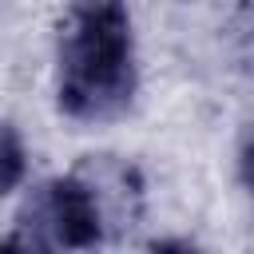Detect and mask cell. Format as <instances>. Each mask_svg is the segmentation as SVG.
<instances>
[{
  "mask_svg": "<svg viewBox=\"0 0 254 254\" xmlns=\"http://www.w3.org/2000/svg\"><path fill=\"white\" fill-rule=\"evenodd\" d=\"M139 87L127 0H71L56 32V103L75 123L119 119Z\"/></svg>",
  "mask_w": 254,
  "mask_h": 254,
  "instance_id": "obj_1",
  "label": "cell"
},
{
  "mask_svg": "<svg viewBox=\"0 0 254 254\" xmlns=\"http://www.w3.org/2000/svg\"><path fill=\"white\" fill-rule=\"evenodd\" d=\"M135 171L123 163L91 159L67 175L32 187L8 238L28 250H95L107 242L111 226L135 214Z\"/></svg>",
  "mask_w": 254,
  "mask_h": 254,
  "instance_id": "obj_2",
  "label": "cell"
},
{
  "mask_svg": "<svg viewBox=\"0 0 254 254\" xmlns=\"http://www.w3.org/2000/svg\"><path fill=\"white\" fill-rule=\"evenodd\" d=\"M242 179H246V187L254 190V135H250V143H246V151H242Z\"/></svg>",
  "mask_w": 254,
  "mask_h": 254,
  "instance_id": "obj_4",
  "label": "cell"
},
{
  "mask_svg": "<svg viewBox=\"0 0 254 254\" xmlns=\"http://www.w3.org/2000/svg\"><path fill=\"white\" fill-rule=\"evenodd\" d=\"M24 179V147H20V135L16 127L8 123L4 127V194H12Z\"/></svg>",
  "mask_w": 254,
  "mask_h": 254,
  "instance_id": "obj_3",
  "label": "cell"
}]
</instances>
